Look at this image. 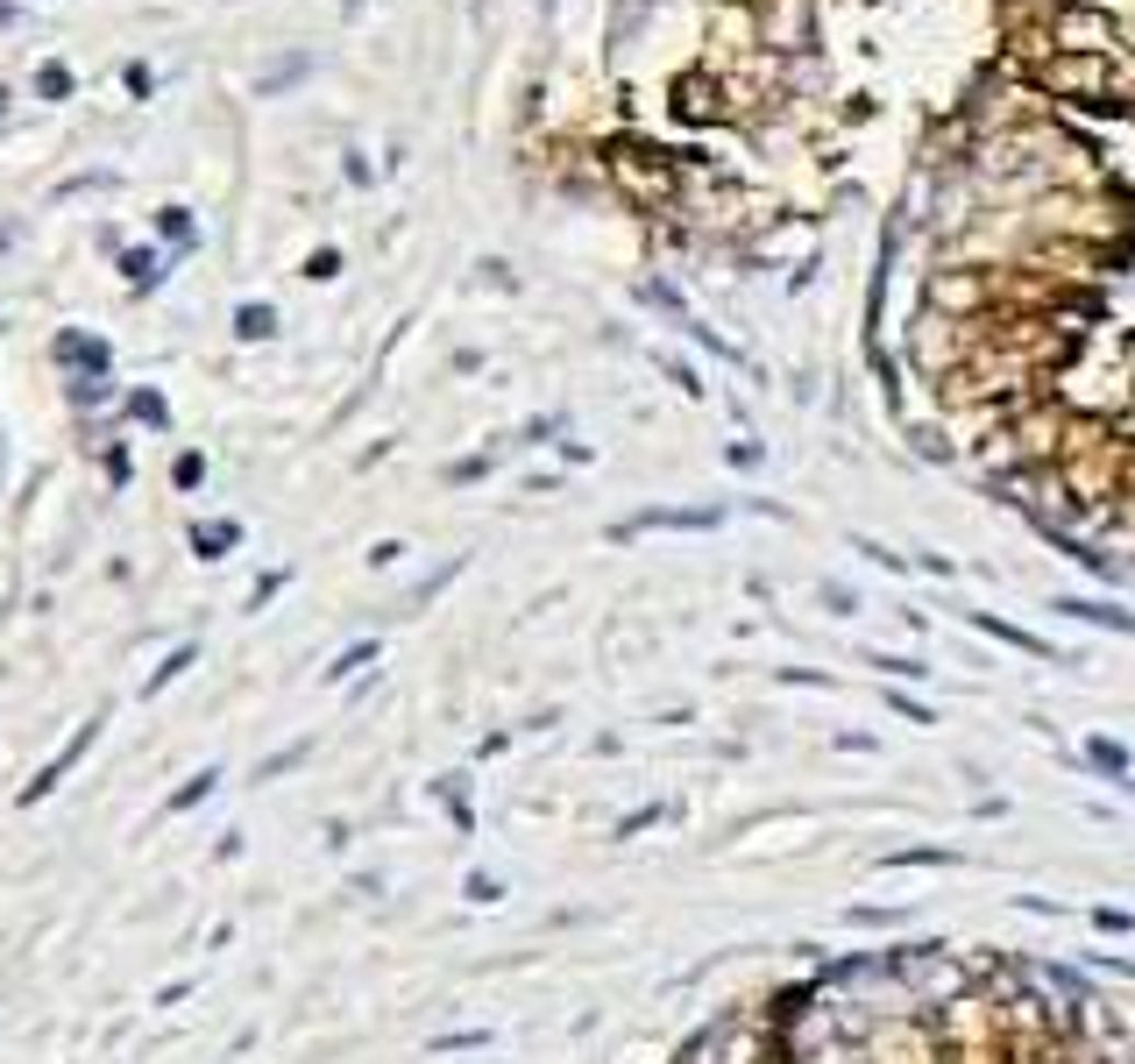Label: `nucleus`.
Segmentation results:
<instances>
[{
	"label": "nucleus",
	"mask_w": 1135,
	"mask_h": 1064,
	"mask_svg": "<svg viewBox=\"0 0 1135 1064\" xmlns=\"http://www.w3.org/2000/svg\"><path fill=\"white\" fill-rule=\"evenodd\" d=\"M865 667H880L887 682H916L922 674V661H902V653H865Z\"/></svg>",
	"instance_id": "0eeeda50"
},
{
	"label": "nucleus",
	"mask_w": 1135,
	"mask_h": 1064,
	"mask_svg": "<svg viewBox=\"0 0 1135 1064\" xmlns=\"http://www.w3.org/2000/svg\"><path fill=\"white\" fill-rule=\"evenodd\" d=\"M363 661H377V647H355V653H341V661H334V667H326V682H341V674H355V667H363Z\"/></svg>",
	"instance_id": "9b49d317"
},
{
	"label": "nucleus",
	"mask_w": 1135,
	"mask_h": 1064,
	"mask_svg": "<svg viewBox=\"0 0 1135 1064\" xmlns=\"http://www.w3.org/2000/svg\"><path fill=\"white\" fill-rule=\"evenodd\" d=\"M1086 965H1100V972H1122V980H1135V958H1108V951H1086Z\"/></svg>",
	"instance_id": "4468645a"
},
{
	"label": "nucleus",
	"mask_w": 1135,
	"mask_h": 1064,
	"mask_svg": "<svg viewBox=\"0 0 1135 1064\" xmlns=\"http://www.w3.org/2000/svg\"><path fill=\"white\" fill-rule=\"evenodd\" d=\"M199 547H206V553H214V547H234V526H206V533H199Z\"/></svg>",
	"instance_id": "dca6fc26"
},
{
	"label": "nucleus",
	"mask_w": 1135,
	"mask_h": 1064,
	"mask_svg": "<svg viewBox=\"0 0 1135 1064\" xmlns=\"http://www.w3.org/2000/svg\"><path fill=\"white\" fill-rule=\"evenodd\" d=\"M667 809H632V816H618V837H639V831H653Z\"/></svg>",
	"instance_id": "9d476101"
},
{
	"label": "nucleus",
	"mask_w": 1135,
	"mask_h": 1064,
	"mask_svg": "<svg viewBox=\"0 0 1135 1064\" xmlns=\"http://www.w3.org/2000/svg\"><path fill=\"white\" fill-rule=\"evenodd\" d=\"M724 526V512L716 504H681V512H639L624 518V526H610V539H639V533H710Z\"/></svg>",
	"instance_id": "f257e3e1"
},
{
	"label": "nucleus",
	"mask_w": 1135,
	"mask_h": 1064,
	"mask_svg": "<svg viewBox=\"0 0 1135 1064\" xmlns=\"http://www.w3.org/2000/svg\"><path fill=\"white\" fill-rule=\"evenodd\" d=\"M880 866H959V851H937V845H916V851H887Z\"/></svg>",
	"instance_id": "39448f33"
},
{
	"label": "nucleus",
	"mask_w": 1135,
	"mask_h": 1064,
	"mask_svg": "<svg viewBox=\"0 0 1135 1064\" xmlns=\"http://www.w3.org/2000/svg\"><path fill=\"white\" fill-rule=\"evenodd\" d=\"M1057 618H1071V625H1100V632H1122V639H1135V618L1128 610H1114V604H1093V596H1057Z\"/></svg>",
	"instance_id": "7ed1b4c3"
},
{
	"label": "nucleus",
	"mask_w": 1135,
	"mask_h": 1064,
	"mask_svg": "<svg viewBox=\"0 0 1135 1064\" xmlns=\"http://www.w3.org/2000/svg\"><path fill=\"white\" fill-rule=\"evenodd\" d=\"M965 625L973 632H987V639H1000V647H1014V653H1036V661H1057L1065 667V653L1051 647V639H1036V632H1022V625H1008V618H994V610H965Z\"/></svg>",
	"instance_id": "f03ea898"
},
{
	"label": "nucleus",
	"mask_w": 1135,
	"mask_h": 1064,
	"mask_svg": "<svg viewBox=\"0 0 1135 1064\" xmlns=\"http://www.w3.org/2000/svg\"><path fill=\"white\" fill-rule=\"evenodd\" d=\"M461 894H469L475 908H490V902H504V880L497 873H469V888H461Z\"/></svg>",
	"instance_id": "6e6552de"
},
{
	"label": "nucleus",
	"mask_w": 1135,
	"mask_h": 1064,
	"mask_svg": "<svg viewBox=\"0 0 1135 1064\" xmlns=\"http://www.w3.org/2000/svg\"><path fill=\"white\" fill-rule=\"evenodd\" d=\"M887 710H894V717H908V724H937V710H930V702H916L908 688H887Z\"/></svg>",
	"instance_id": "423d86ee"
},
{
	"label": "nucleus",
	"mask_w": 1135,
	"mask_h": 1064,
	"mask_svg": "<svg viewBox=\"0 0 1135 1064\" xmlns=\"http://www.w3.org/2000/svg\"><path fill=\"white\" fill-rule=\"evenodd\" d=\"M1086 767H1093V774H1108V781L1122 788L1128 774H1135V753H1128L1122 739H1086Z\"/></svg>",
	"instance_id": "20e7f679"
},
{
	"label": "nucleus",
	"mask_w": 1135,
	"mask_h": 1064,
	"mask_svg": "<svg viewBox=\"0 0 1135 1064\" xmlns=\"http://www.w3.org/2000/svg\"><path fill=\"white\" fill-rule=\"evenodd\" d=\"M1093 930H1108V937H1128V930H1135V916H1128V908H1093Z\"/></svg>",
	"instance_id": "1a4fd4ad"
},
{
	"label": "nucleus",
	"mask_w": 1135,
	"mask_h": 1064,
	"mask_svg": "<svg viewBox=\"0 0 1135 1064\" xmlns=\"http://www.w3.org/2000/svg\"><path fill=\"white\" fill-rule=\"evenodd\" d=\"M1014 908H1022V916H1065L1051 894H1014Z\"/></svg>",
	"instance_id": "ddd939ff"
},
{
	"label": "nucleus",
	"mask_w": 1135,
	"mask_h": 1064,
	"mask_svg": "<svg viewBox=\"0 0 1135 1064\" xmlns=\"http://www.w3.org/2000/svg\"><path fill=\"white\" fill-rule=\"evenodd\" d=\"M214 781H220V774H199V781H192V788H177V796H171V809H192L199 796H214Z\"/></svg>",
	"instance_id": "f8f14e48"
},
{
	"label": "nucleus",
	"mask_w": 1135,
	"mask_h": 1064,
	"mask_svg": "<svg viewBox=\"0 0 1135 1064\" xmlns=\"http://www.w3.org/2000/svg\"><path fill=\"white\" fill-rule=\"evenodd\" d=\"M242 334H249V341H263V334H271V312L249 306V312H242Z\"/></svg>",
	"instance_id": "2eb2a0df"
}]
</instances>
